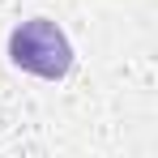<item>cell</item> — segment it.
<instances>
[{"label":"cell","instance_id":"obj_1","mask_svg":"<svg viewBox=\"0 0 158 158\" xmlns=\"http://www.w3.org/2000/svg\"><path fill=\"white\" fill-rule=\"evenodd\" d=\"M9 60L43 81H60L73 73V43L52 17H30L9 34Z\"/></svg>","mask_w":158,"mask_h":158}]
</instances>
